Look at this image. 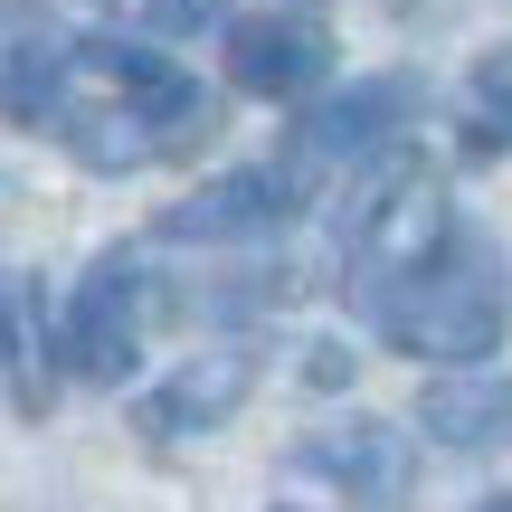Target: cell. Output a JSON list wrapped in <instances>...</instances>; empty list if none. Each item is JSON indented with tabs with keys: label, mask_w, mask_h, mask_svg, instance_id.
<instances>
[{
	"label": "cell",
	"mask_w": 512,
	"mask_h": 512,
	"mask_svg": "<svg viewBox=\"0 0 512 512\" xmlns=\"http://www.w3.org/2000/svg\"><path fill=\"white\" fill-rule=\"evenodd\" d=\"M228 86L256 95V105H304L313 86L332 76V29L304 10H256V19H228V48H219Z\"/></svg>",
	"instance_id": "cell-8"
},
{
	"label": "cell",
	"mask_w": 512,
	"mask_h": 512,
	"mask_svg": "<svg viewBox=\"0 0 512 512\" xmlns=\"http://www.w3.org/2000/svg\"><path fill=\"white\" fill-rule=\"evenodd\" d=\"M247 389H256V351L219 342V351H200V361H181L133 418H143V437H209V427H228L247 408Z\"/></svg>",
	"instance_id": "cell-9"
},
{
	"label": "cell",
	"mask_w": 512,
	"mask_h": 512,
	"mask_svg": "<svg viewBox=\"0 0 512 512\" xmlns=\"http://www.w3.org/2000/svg\"><path fill=\"white\" fill-rule=\"evenodd\" d=\"M294 475L332 484L351 512H408L418 503V446L399 437V427L380 418H342V427H313V437H294Z\"/></svg>",
	"instance_id": "cell-7"
},
{
	"label": "cell",
	"mask_w": 512,
	"mask_h": 512,
	"mask_svg": "<svg viewBox=\"0 0 512 512\" xmlns=\"http://www.w3.org/2000/svg\"><path fill=\"white\" fill-rule=\"evenodd\" d=\"M418 427L427 446H456V456H484V446L512 437V370H446V380H427L418 399Z\"/></svg>",
	"instance_id": "cell-10"
},
{
	"label": "cell",
	"mask_w": 512,
	"mask_h": 512,
	"mask_svg": "<svg viewBox=\"0 0 512 512\" xmlns=\"http://www.w3.org/2000/svg\"><path fill=\"white\" fill-rule=\"evenodd\" d=\"M0 114L57 133L86 171H143L219 133L200 76L143 38H76L48 0H0Z\"/></svg>",
	"instance_id": "cell-1"
},
{
	"label": "cell",
	"mask_w": 512,
	"mask_h": 512,
	"mask_svg": "<svg viewBox=\"0 0 512 512\" xmlns=\"http://www.w3.org/2000/svg\"><path fill=\"white\" fill-rule=\"evenodd\" d=\"M313 200V181L294 162H247V171H219V181H200L190 200H171L162 219H152V238L162 247H266L275 228H294Z\"/></svg>",
	"instance_id": "cell-6"
},
{
	"label": "cell",
	"mask_w": 512,
	"mask_h": 512,
	"mask_svg": "<svg viewBox=\"0 0 512 512\" xmlns=\"http://www.w3.org/2000/svg\"><path fill=\"white\" fill-rule=\"evenodd\" d=\"M418 76H351L342 95H323V105H304L294 114V143H285V162L304 171V181H323V171H361V162H380V152H399V133L418 124Z\"/></svg>",
	"instance_id": "cell-5"
},
{
	"label": "cell",
	"mask_w": 512,
	"mask_h": 512,
	"mask_svg": "<svg viewBox=\"0 0 512 512\" xmlns=\"http://www.w3.org/2000/svg\"><path fill=\"white\" fill-rule=\"evenodd\" d=\"M437 238H446V190H437V171L399 162V152L361 162V181H351V200H342V256H351V275L380 294L389 275L418 266Z\"/></svg>",
	"instance_id": "cell-3"
},
{
	"label": "cell",
	"mask_w": 512,
	"mask_h": 512,
	"mask_svg": "<svg viewBox=\"0 0 512 512\" xmlns=\"http://www.w3.org/2000/svg\"><path fill=\"white\" fill-rule=\"evenodd\" d=\"M475 512H512V494H484V503H475Z\"/></svg>",
	"instance_id": "cell-13"
},
{
	"label": "cell",
	"mask_w": 512,
	"mask_h": 512,
	"mask_svg": "<svg viewBox=\"0 0 512 512\" xmlns=\"http://www.w3.org/2000/svg\"><path fill=\"white\" fill-rule=\"evenodd\" d=\"M475 143H512V48L475 57Z\"/></svg>",
	"instance_id": "cell-12"
},
{
	"label": "cell",
	"mask_w": 512,
	"mask_h": 512,
	"mask_svg": "<svg viewBox=\"0 0 512 512\" xmlns=\"http://www.w3.org/2000/svg\"><path fill=\"white\" fill-rule=\"evenodd\" d=\"M143 332H152V275L133 247H105L57 313V361L86 389H124L133 361H143Z\"/></svg>",
	"instance_id": "cell-4"
},
{
	"label": "cell",
	"mask_w": 512,
	"mask_h": 512,
	"mask_svg": "<svg viewBox=\"0 0 512 512\" xmlns=\"http://www.w3.org/2000/svg\"><path fill=\"white\" fill-rule=\"evenodd\" d=\"M105 19H124V29L143 38H200V29H228V0H95Z\"/></svg>",
	"instance_id": "cell-11"
},
{
	"label": "cell",
	"mask_w": 512,
	"mask_h": 512,
	"mask_svg": "<svg viewBox=\"0 0 512 512\" xmlns=\"http://www.w3.org/2000/svg\"><path fill=\"white\" fill-rule=\"evenodd\" d=\"M380 342L408 351L427 370H475L503 351V323H512V285H503V256L475 238V228H446L418 266H399L380 294Z\"/></svg>",
	"instance_id": "cell-2"
}]
</instances>
